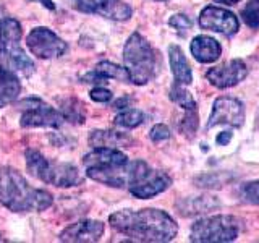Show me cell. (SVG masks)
I'll return each mask as SVG.
<instances>
[{"label": "cell", "mask_w": 259, "mask_h": 243, "mask_svg": "<svg viewBox=\"0 0 259 243\" xmlns=\"http://www.w3.org/2000/svg\"><path fill=\"white\" fill-rule=\"evenodd\" d=\"M20 105L23 107L20 118L23 128H60L67 122L62 112L55 110L40 99H24Z\"/></svg>", "instance_id": "8"}, {"label": "cell", "mask_w": 259, "mask_h": 243, "mask_svg": "<svg viewBox=\"0 0 259 243\" xmlns=\"http://www.w3.org/2000/svg\"><path fill=\"white\" fill-rule=\"evenodd\" d=\"M23 29L20 21L5 16L0 24V65L10 71L29 78L34 73V63L20 44Z\"/></svg>", "instance_id": "3"}, {"label": "cell", "mask_w": 259, "mask_h": 243, "mask_svg": "<svg viewBox=\"0 0 259 243\" xmlns=\"http://www.w3.org/2000/svg\"><path fill=\"white\" fill-rule=\"evenodd\" d=\"M243 124H245V107H243L241 101L229 96L217 97L207 120V128H214L217 125H230L233 128H240Z\"/></svg>", "instance_id": "10"}, {"label": "cell", "mask_w": 259, "mask_h": 243, "mask_svg": "<svg viewBox=\"0 0 259 243\" xmlns=\"http://www.w3.org/2000/svg\"><path fill=\"white\" fill-rule=\"evenodd\" d=\"M24 157H26L28 172L44 183L54 185L57 188H70L83 182L79 170L68 162L49 160L36 149H26Z\"/></svg>", "instance_id": "4"}, {"label": "cell", "mask_w": 259, "mask_h": 243, "mask_svg": "<svg viewBox=\"0 0 259 243\" xmlns=\"http://www.w3.org/2000/svg\"><path fill=\"white\" fill-rule=\"evenodd\" d=\"M157 2H165V0H157Z\"/></svg>", "instance_id": "37"}, {"label": "cell", "mask_w": 259, "mask_h": 243, "mask_svg": "<svg viewBox=\"0 0 259 243\" xmlns=\"http://www.w3.org/2000/svg\"><path fill=\"white\" fill-rule=\"evenodd\" d=\"M196 185L201 188H215V186H222L224 180H221V175L210 174V175H202L196 178Z\"/></svg>", "instance_id": "28"}, {"label": "cell", "mask_w": 259, "mask_h": 243, "mask_svg": "<svg viewBox=\"0 0 259 243\" xmlns=\"http://www.w3.org/2000/svg\"><path fill=\"white\" fill-rule=\"evenodd\" d=\"M144 122V113L138 109H123L117 113L113 124L120 128H136Z\"/></svg>", "instance_id": "22"}, {"label": "cell", "mask_w": 259, "mask_h": 243, "mask_svg": "<svg viewBox=\"0 0 259 243\" xmlns=\"http://www.w3.org/2000/svg\"><path fill=\"white\" fill-rule=\"evenodd\" d=\"M170 99H172L177 105H180L183 110H193L196 109V102H194L193 96L190 91H186L185 85H180L175 81V85L170 89Z\"/></svg>", "instance_id": "23"}, {"label": "cell", "mask_w": 259, "mask_h": 243, "mask_svg": "<svg viewBox=\"0 0 259 243\" xmlns=\"http://www.w3.org/2000/svg\"><path fill=\"white\" fill-rule=\"evenodd\" d=\"M89 94H91V99L94 102H101V104H105L112 99V93L105 88H94Z\"/></svg>", "instance_id": "30"}, {"label": "cell", "mask_w": 259, "mask_h": 243, "mask_svg": "<svg viewBox=\"0 0 259 243\" xmlns=\"http://www.w3.org/2000/svg\"><path fill=\"white\" fill-rule=\"evenodd\" d=\"M133 102V99L130 96H125V97H120L118 101H115L113 102V109H126V107H130V104Z\"/></svg>", "instance_id": "31"}, {"label": "cell", "mask_w": 259, "mask_h": 243, "mask_svg": "<svg viewBox=\"0 0 259 243\" xmlns=\"http://www.w3.org/2000/svg\"><path fill=\"white\" fill-rule=\"evenodd\" d=\"M109 224L118 233L135 241L164 243L177 237L178 227L167 213L160 209H123L109 217Z\"/></svg>", "instance_id": "1"}, {"label": "cell", "mask_w": 259, "mask_h": 243, "mask_svg": "<svg viewBox=\"0 0 259 243\" xmlns=\"http://www.w3.org/2000/svg\"><path fill=\"white\" fill-rule=\"evenodd\" d=\"M222 54V47L214 37L196 36L191 40V55L201 63H212Z\"/></svg>", "instance_id": "17"}, {"label": "cell", "mask_w": 259, "mask_h": 243, "mask_svg": "<svg viewBox=\"0 0 259 243\" xmlns=\"http://www.w3.org/2000/svg\"><path fill=\"white\" fill-rule=\"evenodd\" d=\"M36 2H40L44 7H47L49 10H55V5H54L52 0H36Z\"/></svg>", "instance_id": "33"}, {"label": "cell", "mask_w": 259, "mask_h": 243, "mask_svg": "<svg viewBox=\"0 0 259 243\" xmlns=\"http://www.w3.org/2000/svg\"><path fill=\"white\" fill-rule=\"evenodd\" d=\"M178 130L186 136V138H193L194 133L198 130V109L193 110H185V115L178 124Z\"/></svg>", "instance_id": "24"}, {"label": "cell", "mask_w": 259, "mask_h": 243, "mask_svg": "<svg viewBox=\"0 0 259 243\" xmlns=\"http://www.w3.org/2000/svg\"><path fill=\"white\" fill-rule=\"evenodd\" d=\"M54 196L34 188L13 167H0V205L13 213H40L52 206Z\"/></svg>", "instance_id": "2"}, {"label": "cell", "mask_w": 259, "mask_h": 243, "mask_svg": "<svg viewBox=\"0 0 259 243\" xmlns=\"http://www.w3.org/2000/svg\"><path fill=\"white\" fill-rule=\"evenodd\" d=\"M168 60H170V68H172L174 78L177 83L180 85H191L193 81V73L190 68V63L186 60L183 51L178 46H170L168 47Z\"/></svg>", "instance_id": "18"}, {"label": "cell", "mask_w": 259, "mask_h": 243, "mask_svg": "<svg viewBox=\"0 0 259 243\" xmlns=\"http://www.w3.org/2000/svg\"><path fill=\"white\" fill-rule=\"evenodd\" d=\"M26 46L32 55L42 60L57 59V57H62L68 51V44L57 36L54 31L44 26H37L29 31Z\"/></svg>", "instance_id": "9"}, {"label": "cell", "mask_w": 259, "mask_h": 243, "mask_svg": "<svg viewBox=\"0 0 259 243\" xmlns=\"http://www.w3.org/2000/svg\"><path fill=\"white\" fill-rule=\"evenodd\" d=\"M88 143L93 148H117V146L133 144V140L125 133L110 132V130H94L89 133Z\"/></svg>", "instance_id": "19"}, {"label": "cell", "mask_w": 259, "mask_h": 243, "mask_svg": "<svg viewBox=\"0 0 259 243\" xmlns=\"http://www.w3.org/2000/svg\"><path fill=\"white\" fill-rule=\"evenodd\" d=\"M105 225L101 221H93V219H84L75 224H70L67 229L62 230L59 238L60 241H70V243H89L101 240L104 235Z\"/></svg>", "instance_id": "15"}, {"label": "cell", "mask_w": 259, "mask_h": 243, "mask_svg": "<svg viewBox=\"0 0 259 243\" xmlns=\"http://www.w3.org/2000/svg\"><path fill=\"white\" fill-rule=\"evenodd\" d=\"M105 79H118L123 81V83H132L130 73L125 67H120V65L107 60L99 62L94 70L81 76V81H84V83H104Z\"/></svg>", "instance_id": "16"}, {"label": "cell", "mask_w": 259, "mask_h": 243, "mask_svg": "<svg viewBox=\"0 0 259 243\" xmlns=\"http://www.w3.org/2000/svg\"><path fill=\"white\" fill-rule=\"evenodd\" d=\"M168 24L172 26L178 34L180 36H185L186 32H188L190 29H191V20L188 18L186 15H183V13H177V15H174L172 18L168 20Z\"/></svg>", "instance_id": "27"}, {"label": "cell", "mask_w": 259, "mask_h": 243, "mask_svg": "<svg viewBox=\"0 0 259 243\" xmlns=\"http://www.w3.org/2000/svg\"><path fill=\"white\" fill-rule=\"evenodd\" d=\"M199 26L224 36H232L238 31L240 21L232 12L221 7L209 5L199 15Z\"/></svg>", "instance_id": "11"}, {"label": "cell", "mask_w": 259, "mask_h": 243, "mask_svg": "<svg viewBox=\"0 0 259 243\" xmlns=\"http://www.w3.org/2000/svg\"><path fill=\"white\" fill-rule=\"evenodd\" d=\"M243 229V222L235 216H212L194 222L190 240L196 243H227L233 241Z\"/></svg>", "instance_id": "7"}, {"label": "cell", "mask_w": 259, "mask_h": 243, "mask_svg": "<svg viewBox=\"0 0 259 243\" xmlns=\"http://www.w3.org/2000/svg\"><path fill=\"white\" fill-rule=\"evenodd\" d=\"M128 157L117 148H94L83 157V166L86 172H101L128 164Z\"/></svg>", "instance_id": "14"}, {"label": "cell", "mask_w": 259, "mask_h": 243, "mask_svg": "<svg viewBox=\"0 0 259 243\" xmlns=\"http://www.w3.org/2000/svg\"><path fill=\"white\" fill-rule=\"evenodd\" d=\"M75 4L81 12L99 15L115 21H126L133 13L132 7L121 0H75Z\"/></svg>", "instance_id": "12"}, {"label": "cell", "mask_w": 259, "mask_h": 243, "mask_svg": "<svg viewBox=\"0 0 259 243\" xmlns=\"http://www.w3.org/2000/svg\"><path fill=\"white\" fill-rule=\"evenodd\" d=\"M172 185V178L165 172L152 169L144 160L130 162V175L126 188L136 198L148 199L165 191Z\"/></svg>", "instance_id": "6"}, {"label": "cell", "mask_w": 259, "mask_h": 243, "mask_svg": "<svg viewBox=\"0 0 259 243\" xmlns=\"http://www.w3.org/2000/svg\"><path fill=\"white\" fill-rule=\"evenodd\" d=\"M240 198L249 205H259V180L246 182L240 186Z\"/></svg>", "instance_id": "26"}, {"label": "cell", "mask_w": 259, "mask_h": 243, "mask_svg": "<svg viewBox=\"0 0 259 243\" xmlns=\"http://www.w3.org/2000/svg\"><path fill=\"white\" fill-rule=\"evenodd\" d=\"M177 206L180 209L182 216L188 217V216H199V214L210 213V211L217 209L221 205L212 196H198V198H185Z\"/></svg>", "instance_id": "20"}, {"label": "cell", "mask_w": 259, "mask_h": 243, "mask_svg": "<svg viewBox=\"0 0 259 243\" xmlns=\"http://www.w3.org/2000/svg\"><path fill=\"white\" fill-rule=\"evenodd\" d=\"M215 4H224V5H237L240 0H214Z\"/></svg>", "instance_id": "34"}, {"label": "cell", "mask_w": 259, "mask_h": 243, "mask_svg": "<svg viewBox=\"0 0 259 243\" xmlns=\"http://www.w3.org/2000/svg\"><path fill=\"white\" fill-rule=\"evenodd\" d=\"M21 93L18 75L0 65V105L16 101Z\"/></svg>", "instance_id": "21"}, {"label": "cell", "mask_w": 259, "mask_h": 243, "mask_svg": "<svg viewBox=\"0 0 259 243\" xmlns=\"http://www.w3.org/2000/svg\"><path fill=\"white\" fill-rule=\"evenodd\" d=\"M246 75H248L246 63L240 59H233L230 62L219 65V67L210 68L206 73V78L212 86L219 89H225V88L237 86L240 81L246 78Z\"/></svg>", "instance_id": "13"}, {"label": "cell", "mask_w": 259, "mask_h": 243, "mask_svg": "<svg viewBox=\"0 0 259 243\" xmlns=\"http://www.w3.org/2000/svg\"><path fill=\"white\" fill-rule=\"evenodd\" d=\"M123 63L130 73L132 83L143 86L156 76L157 71V55L151 44L140 32H133L125 43Z\"/></svg>", "instance_id": "5"}, {"label": "cell", "mask_w": 259, "mask_h": 243, "mask_svg": "<svg viewBox=\"0 0 259 243\" xmlns=\"http://www.w3.org/2000/svg\"><path fill=\"white\" fill-rule=\"evenodd\" d=\"M4 18H5V16H4V8H2V7H0V24H2Z\"/></svg>", "instance_id": "35"}, {"label": "cell", "mask_w": 259, "mask_h": 243, "mask_svg": "<svg viewBox=\"0 0 259 243\" xmlns=\"http://www.w3.org/2000/svg\"><path fill=\"white\" fill-rule=\"evenodd\" d=\"M257 128H259V115H257Z\"/></svg>", "instance_id": "36"}, {"label": "cell", "mask_w": 259, "mask_h": 243, "mask_svg": "<svg viewBox=\"0 0 259 243\" xmlns=\"http://www.w3.org/2000/svg\"><path fill=\"white\" fill-rule=\"evenodd\" d=\"M149 138L154 141V143H160V141H165L170 138V130L167 125H162V124H157L151 128L149 132Z\"/></svg>", "instance_id": "29"}, {"label": "cell", "mask_w": 259, "mask_h": 243, "mask_svg": "<svg viewBox=\"0 0 259 243\" xmlns=\"http://www.w3.org/2000/svg\"><path fill=\"white\" fill-rule=\"evenodd\" d=\"M241 16H243V21H245L249 28L259 29V0H251V2L243 8Z\"/></svg>", "instance_id": "25"}, {"label": "cell", "mask_w": 259, "mask_h": 243, "mask_svg": "<svg viewBox=\"0 0 259 243\" xmlns=\"http://www.w3.org/2000/svg\"><path fill=\"white\" fill-rule=\"evenodd\" d=\"M232 136H233L232 132H222V133H219V135H217V140H215V141H217L219 144H221V146H224V144H227V143H229V141L232 140Z\"/></svg>", "instance_id": "32"}]
</instances>
